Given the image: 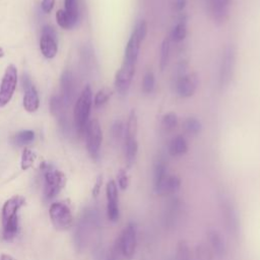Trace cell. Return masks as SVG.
<instances>
[{"label":"cell","mask_w":260,"mask_h":260,"mask_svg":"<svg viewBox=\"0 0 260 260\" xmlns=\"http://www.w3.org/2000/svg\"><path fill=\"white\" fill-rule=\"evenodd\" d=\"M24 204V198L15 195L9 198L2 207V226L3 238L6 241H11L15 238L18 232V209Z\"/></svg>","instance_id":"1"},{"label":"cell","mask_w":260,"mask_h":260,"mask_svg":"<svg viewBox=\"0 0 260 260\" xmlns=\"http://www.w3.org/2000/svg\"><path fill=\"white\" fill-rule=\"evenodd\" d=\"M92 103V93L89 85H86L78 96L74 107V124L79 136L84 135L86 126L89 122V114Z\"/></svg>","instance_id":"2"},{"label":"cell","mask_w":260,"mask_h":260,"mask_svg":"<svg viewBox=\"0 0 260 260\" xmlns=\"http://www.w3.org/2000/svg\"><path fill=\"white\" fill-rule=\"evenodd\" d=\"M219 209L225 230L230 235L237 238L240 233V219L235 204L229 197L221 195L219 199Z\"/></svg>","instance_id":"3"},{"label":"cell","mask_w":260,"mask_h":260,"mask_svg":"<svg viewBox=\"0 0 260 260\" xmlns=\"http://www.w3.org/2000/svg\"><path fill=\"white\" fill-rule=\"evenodd\" d=\"M44 196L50 200L56 197L65 185V176L62 172L52 168L51 166L44 165Z\"/></svg>","instance_id":"4"},{"label":"cell","mask_w":260,"mask_h":260,"mask_svg":"<svg viewBox=\"0 0 260 260\" xmlns=\"http://www.w3.org/2000/svg\"><path fill=\"white\" fill-rule=\"evenodd\" d=\"M137 235V225L133 221L128 222L123 229L122 233L120 234L118 246L121 254L126 259H132L133 256L135 255L138 243Z\"/></svg>","instance_id":"5"},{"label":"cell","mask_w":260,"mask_h":260,"mask_svg":"<svg viewBox=\"0 0 260 260\" xmlns=\"http://www.w3.org/2000/svg\"><path fill=\"white\" fill-rule=\"evenodd\" d=\"M84 136L88 154L92 159L96 160L100 157V151L103 141V132L98 120L93 119L88 122L84 132Z\"/></svg>","instance_id":"6"},{"label":"cell","mask_w":260,"mask_h":260,"mask_svg":"<svg viewBox=\"0 0 260 260\" xmlns=\"http://www.w3.org/2000/svg\"><path fill=\"white\" fill-rule=\"evenodd\" d=\"M236 65V48L234 45H228L225 46L221 62H220V68H219V86L220 88H225L229 86L231 80L233 79L234 70Z\"/></svg>","instance_id":"7"},{"label":"cell","mask_w":260,"mask_h":260,"mask_svg":"<svg viewBox=\"0 0 260 260\" xmlns=\"http://www.w3.org/2000/svg\"><path fill=\"white\" fill-rule=\"evenodd\" d=\"M50 218L57 230H68L73 223L70 208L63 202H55L50 206Z\"/></svg>","instance_id":"8"},{"label":"cell","mask_w":260,"mask_h":260,"mask_svg":"<svg viewBox=\"0 0 260 260\" xmlns=\"http://www.w3.org/2000/svg\"><path fill=\"white\" fill-rule=\"evenodd\" d=\"M16 83L17 70L16 67L11 64L6 68L0 84V108L6 106L10 102L16 88Z\"/></svg>","instance_id":"9"},{"label":"cell","mask_w":260,"mask_h":260,"mask_svg":"<svg viewBox=\"0 0 260 260\" xmlns=\"http://www.w3.org/2000/svg\"><path fill=\"white\" fill-rule=\"evenodd\" d=\"M40 49L42 54L48 58H54L58 51L57 35L56 30L51 25H45L42 28V35L40 39Z\"/></svg>","instance_id":"10"},{"label":"cell","mask_w":260,"mask_h":260,"mask_svg":"<svg viewBox=\"0 0 260 260\" xmlns=\"http://www.w3.org/2000/svg\"><path fill=\"white\" fill-rule=\"evenodd\" d=\"M233 0H207V10L216 24L224 23L230 16V6Z\"/></svg>","instance_id":"11"},{"label":"cell","mask_w":260,"mask_h":260,"mask_svg":"<svg viewBox=\"0 0 260 260\" xmlns=\"http://www.w3.org/2000/svg\"><path fill=\"white\" fill-rule=\"evenodd\" d=\"M107 194V214L111 221H117L120 217L118 185L114 180H110L106 187Z\"/></svg>","instance_id":"12"},{"label":"cell","mask_w":260,"mask_h":260,"mask_svg":"<svg viewBox=\"0 0 260 260\" xmlns=\"http://www.w3.org/2000/svg\"><path fill=\"white\" fill-rule=\"evenodd\" d=\"M135 67L127 66L122 64L120 69L117 71L115 75V88L116 91L121 95L125 96L129 92L133 76L135 74Z\"/></svg>","instance_id":"13"},{"label":"cell","mask_w":260,"mask_h":260,"mask_svg":"<svg viewBox=\"0 0 260 260\" xmlns=\"http://www.w3.org/2000/svg\"><path fill=\"white\" fill-rule=\"evenodd\" d=\"M206 238H207L206 243L210 247L213 255L217 259L225 258L228 254V246L221 233L214 228H210L206 232Z\"/></svg>","instance_id":"14"},{"label":"cell","mask_w":260,"mask_h":260,"mask_svg":"<svg viewBox=\"0 0 260 260\" xmlns=\"http://www.w3.org/2000/svg\"><path fill=\"white\" fill-rule=\"evenodd\" d=\"M198 83L199 81L196 73H187L176 79V92L181 98H190L195 93Z\"/></svg>","instance_id":"15"},{"label":"cell","mask_w":260,"mask_h":260,"mask_svg":"<svg viewBox=\"0 0 260 260\" xmlns=\"http://www.w3.org/2000/svg\"><path fill=\"white\" fill-rule=\"evenodd\" d=\"M183 211L182 202L178 198H173L166 205V209L164 211L162 221L166 229H174L177 223L180 221L181 215Z\"/></svg>","instance_id":"16"},{"label":"cell","mask_w":260,"mask_h":260,"mask_svg":"<svg viewBox=\"0 0 260 260\" xmlns=\"http://www.w3.org/2000/svg\"><path fill=\"white\" fill-rule=\"evenodd\" d=\"M141 43H142V41L132 31V34H131L128 42H127V45L125 47L124 59H123L122 64L132 66V67H136Z\"/></svg>","instance_id":"17"},{"label":"cell","mask_w":260,"mask_h":260,"mask_svg":"<svg viewBox=\"0 0 260 260\" xmlns=\"http://www.w3.org/2000/svg\"><path fill=\"white\" fill-rule=\"evenodd\" d=\"M169 176L168 174V164L162 156H158L153 161V171H152V182L153 189L155 193L159 190L162 183Z\"/></svg>","instance_id":"18"},{"label":"cell","mask_w":260,"mask_h":260,"mask_svg":"<svg viewBox=\"0 0 260 260\" xmlns=\"http://www.w3.org/2000/svg\"><path fill=\"white\" fill-rule=\"evenodd\" d=\"M61 90H62V100L65 105H69L74 95V80L73 75L70 71H64L61 76Z\"/></svg>","instance_id":"19"},{"label":"cell","mask_w":260,"mask_h":260,"mask_svg":"<svg viewBox=\"0 0 260 260\" xmlns=\"http://www.w3.org/2000/svg\"><path fill=\"white\" fill-rule=\"evenodd\" d=\"M181 189V179L177 175H169L156 194L160 196L176 195Z\"/></svg>","instance_id":"20"},{"label":"cell","mask_w":260,"mask_h":260,"mask_svg":"<svg viewBox=\"0 0 260 260\" xmlns=\"http://www.w3.org/2000/svg\"><path fill=\"white\" fill-rule=\"evenodd\" d=\"M138 153V141L137 137L124 138V155L125 161L128 168H131L137 157Z\"/></svg>","instance_id":"21"},{"label":"cell","mask_w":260,"mask_h":260,"mask_svg":"<svg viewBox=\"0 0 260 260\" xmlns=\"http://www.w3.org/2000/svg\"><path fill=\"white\" fill-rule=\"evenodd\" d=\"M40 100L37 92V89L34 85H30L26 89H24V95H23V108L29 112H36L39 109Z\"/></svg>","instance_id":"22"},{"label":"cell","mask_w":260,"mask_h":260,"mask_svg":"<svg viewBox=\"0 0 260 260\" xmlns=\"http://www.w3.org/2000/svg\"><path fill=\"white\" fill-rule=\"evenodd\" d=\"M168 151H169V154L174 157L184 155L188 151V143L185 137L182 135L175 136L169 144Z\"/></svg>","instance_id":"23"},{"label":"cell","mask_w":260,"mask_h":260,"mask_svg":"<svg viewBox=\"0 0 260 260\" xmlns=\"http://www.w3.org/2000/svg\"><path fill=\"white\" fill-rule=\"evenodd\" d=\"M137 130H138V119L137 114L134 109L130 111L124 132V138H133L137 137Z\"/></svg>","instance_id":"24"},{"label":"cell","mask_w":260,"mask_h":260,"mask_svg":"<svg viewBox=\"0 0 260 260\" xmlns=\"http://www.w3.org/2000/svg\"><path fill=\"white\" fill-rule=\"evenodd\" d=\"M174 260H194V255L186 241L181 240L177 243Z\"/></svg>","instance_id":"25"},{"label":"cell","mask_w":260,"mask_h":260,"mask_svg":"<svg viewBox=\"0 0 260 260\" xmlns=\"http://www.w3.org/2000/svg\"><path fill=\"white\" fill-rule=\"evenodd\" d=\"M194 260H213L214 255L206 242L198 243L194 250Z\"/></svg>","instance_id":"26"},{"label":"cell","mask_w":260,"mask_h":260,"mask_svg":"<svg viewBox=\"0 0 260 260\" xmlns=\"http://www.w3.org/2000/svg\"><path fill=\"white\" fill-rule=\"evenodd\" d=\"M65 4V12L68 15L69 19L75 26L79 18V10H78V0H64Z\"/></svg>","instance_id":"27"},{"label":"cell","mask_w":260,"mask_h":260,"mask_svg":"<svg viewBox=\"0 0 260 260\" xmlns=\"http://www.w3.org/2000/svg\"><path fill=\"white\" fill-rule=\"evenodd\" d=\"M187 36V25L186 22L183 21H177L175 26L172 28L171 31V40L173 42H181L183 41Z\"/></svg>","instance_id":"28"},{"label":"cell","mask_w":260,"mask_h":260,"mask_svg":"<svg viewBox=\"0 0 260 260\" xmlns=\"http://www.w3.org/2000/svg\"><path fill=\"white\" fill-rule=\"evenodd\" d=\"M170 51H171V45L169 39H164L161 46H160V56H159V69L164 71L169 63L170 59Z\"/></svg>","instance_id":"29"},{"label":"cell","mask_w":260,"mask_h":260,"mask_svg":"<svg viewBox=\"0 0 260 260\" xmlns=\"http://www.w3.org/2000/svg\"><path fill=\"white\" fill-rule=\"evenodd\" d=\"M183 127L189 135H197L201 132V129H202L201 122L197 118H194V117L187 118L184 121Z\"/></svg>","instance_id":"30"},{"label":"cell","mask_w":260,"mask_h":260,"mask_svg":"<svg viewBox=\"0 0 260 260\" xmlns=\"http://www.w3.org/2000/svg\"><path fill=\"white\" fill-rule=\"evenodd\" d=\"M178 125V117L175 112H169L161 118V126L167 132H171L176 129Z\"/></svg>","instance_id":"31"},{"label":"cell","mask_w":260,"mask_h":260,"mask_svg":"<svg viewBox=\"0 0 260 260\" xmlns=\"http://www.w3.org/2000/svg\"><path fill=\"white\" fill-rule=\"evenodd\" d=\"M35 139V133L31 130H23L16 133L13 137V142L18 145L22 146L25 144L30 143Z\"/></svg>","instance_id":"32"},{"label":"cell","mask_w":260,"mask_h":260,"mask_svg":"<svg viewBox=\"0 0 260 260\" xmlns=\"http://www.w3.org/2000/svg\"><path fill=\"white\" fill-rule=\"evenodd\" d=\"M154 84H155V78H154V74L151 70H148L145 72L143 79H142V83H141V88L142 91L146 94L151 93L153 88H154Z\"/></svg>","instance_id":"33"},{"label":"cell","mask_w":260,"mask_h":260,"mask_svg":"<svg viewBox=\"0 0 260 260\" xmlns=\"http://www.w3.org/2000/svg\"><path fill=\"white\" fill-rule=\"evenodd\" d=\"M112 95V91L111 89H109L108 87H104V88H101L96 94L94 95V99H93V104L96 108H100V107H103L105 104L108 103V101L110 100Z\"/></svg>","instance_id":"34"},{"label":"cell","mask_w":260,"mask_h":260,"mask_svg":"<svg viewBox=\"0 0 260 260\" xmlns=\"http://www.w3.org/2000/svg\"><path fill=\"white\" fill-rule=\"evenodd\" d=\"M35 159H36L35 152L29 148H24L21 155V169L22 170L29 169L32 166Z\"/></svg>","instance_id":"35"},{"label":"cell","mask_w":260,"mask_h":260,"mask_svg":"<svg viewBox=\"0 0 260 260\" xmlns=\"http://www.w3.org/2000/svg\"><path fill=\"white\" fill-rule=\"evenodd\" d=\"M56 19H57V22L58 24L62 27V28H65V29H70L72 28L74 25L73 23L71 22V20L69 19L68 15L66 14V12L62 9L58 10L57 13H56Z\"/></svg>","instance_id":"36"},{"label":"cell","mask_w":260,"mask_h":260,"mask_svg":"<svg viewBox=\"0 0 260 260\" xmlns=\"http://www.w3.org/2000/svg\"><path fill=\"white\" fill-rule=\"evenodd\" d=\"M124 132H125L124 123L121 120H116L111 127V134L113 138H115L116 140H119L122 137L124 138Z\"/></svg>","instance_id":"37"},{"label":"cell","mask_w":260,"mask_h":260,"mask_svg":"<svg viewBox=\"0 0 260 260\" xmlns=\"http://www.w3.org/2000/svg\"><path fill=\"white\" fill-rule=\"evenodd\" d=\"M133 32L143 42L145 37H146V34H147V23H146V21L144 19H140L136 23V25L133 29Z\"/></svg>","instance_id":"38"},{"label":"cell","mask_w":260,"mask_h":260,"mask_svg":"<svg viewBox=\"0 0 260 260\" xmlns=\"http://www.w3.org/2000/svg\"><path fill=\"white\" fill-rule=\"evenodd\" d=\"M117 182H118V186L120 187V189H122V190L127 189L128 184H129V177L125 170H120V172L117 175Z\"/></svg>","instance_id":"39"},{"label":"cell","mask_w":260,"mask_h":260,"mask_svg":"<svg viewBox=\"0 0 260 260\" xmlns=\"http://www.w3.org/2000/svg\"><path fill=\"white\" fill-rule=\"evenodd\" d=\"M187 68H188V64L186 61L179 62L176 67V79L187 74Z\"/></svg>","instance_id":"40"},{"label":"cell","mask_w":260,"mask_h":260,"mask_svg":"<svg viewBox=\"0 0 260 260\" xmlns=\"http://www.w3.org/2000/svg\"><path fill=\"white\" fill-rule=\"evenodd\" d=\"M54 4H55V0H43L42 1V9L46 13H49L53 9Z\"/></svg>","instance_id":"41"},{"label":"cell","mask_w":260,"mask_h":260,"mask_svg":"<svg viewBox=\"0 0 260 260\" xmlns=\"http://www.w3.org/2000/svg\"><path fill=\"white\" fill-rule=\"evenodd\" d=\"M102 183H103V177H102V176H99V177H98V180H96V182H95V184H94L93 190H92V195H93L94 197L99 195L100 190H101Z\"/></svg>","instance_id":"42"},{"label":"cell","mask_w":260,"mask_h":260,"mask_svg":"<svg viewBox=\"0 0 260 260\" xmlns=\"http://www.w3.org/2000/svg\"><path fill=\"white\" fill-rule=\"evenodd\" d=\"M186 6V0H177L174 3V9L176 11H182Z\"/></svg>","instance_id":"43"},{"label":"cell","mask_w":260,"mask_h":260,"mask_svg":"<svg viewBox=\"0 0 260 260\" xmlns=\"http://www.w3.org/2000/svg\"><path fill=\"white\" fill-rule=\"evenodd\" d=\"M0 260H15L12 256L7 255V254H2L0 257Z\"/></svg>","instance_id":"44"},{"label":"cell","mask_w":260,"mask_h":260,"mask_svg":"<svg viewBox=\"0 0 260 260\" xmlns=\"http://www.w3.org/2000/svg\"><path fill=\"white\" fill-rule=\"evenodd\" d=\"M4 56V51L2 48H0V57H3Z\"/></svg>","instance_id":"45"},{"label":"cell","mask_w":260,"mask_h":260,"mask_svg":"<svg viewBox=\"0 0 260 260\" xmlns=\"http://www.w3.org/2000/svg\"><path fill=\"white\" fill-rule=\"evenodd\" d=\"M110 260H111V259H110Z\"/></svg>","instance_id":"46"}]
</instances>
